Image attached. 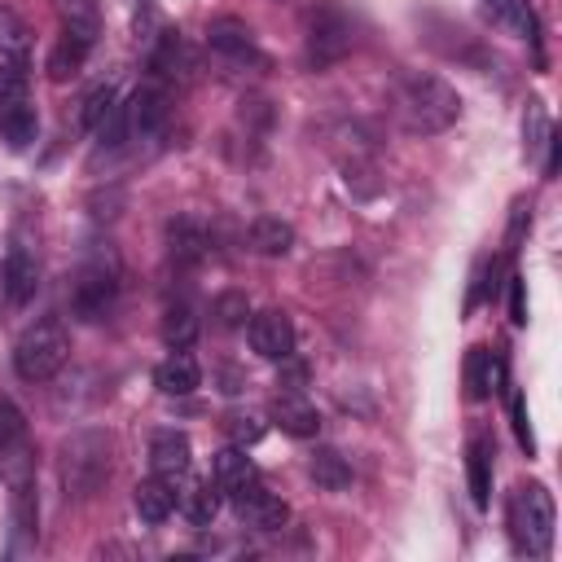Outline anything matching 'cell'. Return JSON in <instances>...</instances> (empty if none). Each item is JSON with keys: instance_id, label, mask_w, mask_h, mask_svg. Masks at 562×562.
<instances>
[{"instance_id": "1", "label": "cell", "mask_w": 562, "mask_h": 562, "mask_svg": "<svg viewBox=\"0 0 562 562\" xmlns=\"http://www.w3.org/2000/svg\"><path fill=\"white\" fill-rule=\"evenodd\" d=\"M395 110H400L404 132L435 136V132H448L461 119V97H457V88L448 79H439L430 70H413V75L400 79Z\"/></svg>"}, {"instance_id": "2", "label": "cell", "mask_w": 562, "mask_h": 562, "mask_svg": "<svg viewBox=\"0 0 562 562\" xmlns=\"http://www.w3.org/2000/svg\"><path fill=\"white\" fill-rule=\"evenodd\" d=\"M505 522H509V540H514L518 553H527V558H549L558 509H553V496H549L544 483H518V487L509 492Z\"/></svg>"}, {"instance_id": "3", "label": "cell", "mask_w": 562, "mask_h": 562, "mask_svg": "<svg viewBox=\"0 0 562 562\" xmlns=\"http://www.w3.org/2000/svg\"><path fill=\"white\" fill-rule=\"evenodd\" d=\"M70 356V334L57 316H44L35 325L22 329V338L13 342V369L22 382H48Z\"/></svg>"}, {"instance_id": "4", "label": "cell", "mask_w": 562, "mask_h": 562, "mask_svg": "<svg viewBox=\"0 0 562 562\" xmlns=\"http://www.w3.org/2000/svg\"><path fill=\"white\" fill-rule=\"evenodd\" d=\"M40 132V114L31 105V79L22 61H0V140L9 149H26Z\"/></svg>"}, {"instance_id": "5", "label": "cell", "mask_w": 562, "mask_h": 562, "mask_svg": "<svg viewBox=\"0 0 562 562\" xmlns=\"http://www.w3.org/2000/svg\"><path fill=\"white\" fill-rule=\"evenodd\" d=\"M356 44V18L347 13V4L338 0H321L307 18V66L312 70H329L334 61H342Z\"/></svg>"}, {"instance_id": "6", "label": "cell", "mask_w": 562, "mask_h": 562, "mask_svg": "<svg viewBox=\"0 0 562 562\" xmlns=\"http://www.w3.org/2000/svg\"><path fill=\"white\" fill-rule=\"evenodd\" d=\"M61 479H66V492L92 496L101 487V479H110V435H101V430L75 435L61 452Z\"/></svg>"}, {"instance_id": "7", "label": "cell", "mask_w": 562, "mask_h": 562, "mask_svg": "<svg viewBox=\"0 0 562 562\" xmlns=\"http://www.w3.org/2000/svg\"><path fill=\"white\" fill-rule=\"evenodd\" d=\"M114 299H119V263L110 255L83 259L79 272H75V285H70L75 316L79 321H101V316H110Z\"/></svg>"}, {"instance_id": "8", "label": "cell", "mask_w": 562, "mask_h": 562, "mask_svg": "<svg viewBox=\"0 0 562 562\" xmlns=\"http://www.w3.org/2000/svg\"><path fill=\"white\" fill-rule=\"evenodd\" d=\"M0 474L9 479V487L35 479L31 426H26V417H22V408L13 400H0Z\"/></svg>"}, {"instance_id": "9", "label": "cell", "mask_w": 562, "mask_h": 562, "mask_svg": "<svg viewBox=\"0 0 562 562\" xmlns=\"http://www.w3.org/2000/svg\"><path fill=\"white\" fill-rule=\"evenodd\" d=\"M206 48L220 57V61H228V66H268V57L259 53V44H255V31L241 22V18H215L211 26H206Z\"/></svg>"}, {"instance_id": "10", "label": "cell", "mask_w": 562, "mask_h": 562, "mask_svg": "<svg viewBox=\"0 0 562 562\" xmlns=\"http://www.w3.org/2000/svg\"><path fill=\"white\" fill-rule=\"evenodd\" d=\"M246 338H250V351L263 356V360H281V364H285V360L294 356V321H290V312H281V307L255 312L250 325H246Z\"/></svg>"}, {"instance_id": "11", "label": "cell", "mask_w": 562, "mask_h": 562, "mask_svg": "<svg viewBox=\"0 0 562 562\" xmlns=\"http://www.w3.org/2000/svg\"><path fill=\"white\" fill-rule=\"evenodd\" d=\"M233 509H237V518H241L246 527H255V531H281L285 518H290V505H285L277 492H268L259 479H250L246 487L233 492Z\"/></svg>"}, {"instance_id": "12", "label": "cell", "mask_w": 562, "mask_h": 562, "mask_svg": "<svg viewBox=\"0 0 562 562\" xmlns=\"http://www.w3.org/2000/svg\"><path fill=\"white\" fill-rule=\"evenodd\" d=\"M123 119H127V136L132 140H149L167 127L171 119V97L158 88V83H145L132 92V101L123 105Z\"/></svg>"}, {"instance_id": "13", "label": "cell", "mask_w": 562, "mask_h": 562, "mask_svg": "<svg viewBox=\"0 0 562 562\" xmlns=\"http://www.w3.org/2000/svg\"><path fill=\"white\" fill-rule=\"evenodd\" d=\"M189 452L193 448H189L184 430H154V439H149V470L158 479H167V483H180L189 474V461H193Z\"/></svg>"}, {"instance_id": "14", "label": "cell", "mask_w": 562, "mask_h": 562, "mask_svg": "<svg viewBox=\"0 0 562 562\" xmlns=\"http://www.w3.org/2000/svg\"><path fill=\"white\" fill-rule=\"evenodd\" d=\"M0 285H4V299H9L13 307H22V303L35 299V290H40V263H35V255H31L26 246H13V250L4 255Z\"/></svg>"}, {"instance_id": "15", "label": "cell", "mask_w": 562, "mask_h": 562, "mask_svg": "<svg viewBox=\"0 0 562 562\" xmlns=\"http://www.w3.org/2000/svg\"><path fill=\"white\" fill-rule=\"evenodd\" d=\"M501 386H505V360H501V351L470 347V356H465V395L470 400H487Z\"/></svg>"}, {"instance_id": "16", "label": "cell", "mask_w": 562, "mask_h": 562, "mask_svg": "<svg viewBox=\"0 0 562 562\" xmlns=\"http://www.w3.org/2000/svg\"><path fill=\"white\" fill-rule=\"evenodd\" d=\"M272 422H277L285 435H294V439H312V435L321 430V413H316L299 391H281V395L272 400Z\"/></svg>"}, {"instance_id": "17", "label": "cell", "mask_w": 562, "mask_h": 562, "mask_svg": "<svg viewBox=\"0 0 562 562\" xmlns=\"http://www.w3.org/2000/svg\"><path fill=\"white\" fill-rule=\"evenodd\" d=\"M57 9V22H61V35L79 40V44H97L101 35V4L97 0H53Z\"/></svg>"}, {"instance_id": "18", "label": "cell", "mask_w": 562, "mask_h": 562, "mask_svg": "<svg viewBox=\"0 0 562 562\" xmlns=\"http://www.w3.org/2000/svg\"><path fill=\"white\" fill-rule=\"evenodd\" d=\"M167 246H171V259H176V263H198V259L211 250V233H206L202 220L176 215V220L167 224Z\"/></svg>"}, {"instance_id": "19", "label": "cell", "mask_w": 562, "mask_h": 562, "mask_svg": "<svg viewBox=\"0 0 562 562\" xmlns=\"http://www.w3.org/2000/svg\"><path fill=\"white\" fill-rule=\"evenodd\" d=\"M198 382H202V369H198V360H193L189 351H171V356L154 369V386H158L162 395H193Z\"/></svg>"}, {"instance_id": "20", "label": "cell", "mask_w": 562, "mask_h": 562, "mask_svg": "<svg viewBox=\"0 0 562 562\" xmlns=\"http://www.w3.org/2000/svg\"><path fill=\"white\" fill-rule=\"evenodd\" d=\"M465 479H470V501L474 509H487L492 505V439H470V452H465Z\"/></svg>"}, {"instance_id": "21", "label": "cell", "mask_w": 562, "mask_h": 562, "mask_svg": "<svg viewBox=\"0 0 562 562\" xmlns=\"http://www.w3.org/2000/svg\"><path fill=\"white\" fill-rule=\"evenodd\" d=\"M132 505H136V514L145 522H167L171 509H176V483H167L158 474L154 479H140L136 492H132Z\"/></svg>"}, {"instance_id": "22", "label": "cell", "mask_w": 562, "mask_h": 562, "mask_svg": "<svg viewBox=\"0 0 562 562\" xmlns=\"http://www.w3.org/2000/svg\"><path fill=\"white\" fill-rule=\"evenodd\" d=\"M246 241H250L255 255L281 259V255H290V246H294V224H285V220H277V215H263V220L250 224Z\"/></svg>"}, {"instance_id": "23", "label": "cell", "mask_w": 562, "mask_h": 562, "mask_svg": "<svg viewBox=\"0 0 562 562\" xmlns=\"http://www.w3.org/2000/svg\"><path fill=\"white\" fill-rule=\"evenodd\" d=\"M176 505H180V514H184L189 522L206 527V522H215V514H220V483H215V479H198V483H189V487L176 496Z\"/></svg>"}, {"instance_id": "24", "label": "cell", "mask_w": 562, "mask_h": 562, "mask_svg": "<svg viewBox=\"0 0 562 562\" xmlns=\"http://www.w3.org/2000/svg\"><path fill=\"white\" fill-rule=\"evenodd\" d=\"M250 479H259V470H255V461L246 457V448L228 443V448L215 452V483H220V492H237V487H246Z\"/></svg>"}, {"instance_id": "25", "label": "cell", "mask_w": 562, "mask_h": 562, "mask_svg": "<svg viewBox=\"0 0 562 562\" xmlns=\"http://www.w3.org/2000/svg\"><path fill=\"white\" fill-rule=\"evenodd\" d=\"M149 66H154L158 75H184V70H193V53H189V44L180 40V31H162V35H158V44H154V53H149Z\"/></svg>"}, {"instance_id": "26", "label": "cell", "mask_w": 562, "mask_h": 562, "mask_svg": "<svg viewBox=\"0 0 562 562\" xmlns=\"http://www.w3.org/2000/svg\"><path fill=\"white\" fill-rule=\"evenodd\" d=\"M162 342L171 347V351H189L193 347V338H198V316H193V307L189 303H171L167 312H162Z\"/></svg>"}, {"instance_id": "27", "label": "cell", "mask_w": 562, "mask_h": 562, "mask_svg": "<svg viewBox=\"0 0 562 562\" xmlns=\"http://www.w3.org/2000/svg\"><path fill=\"white\" fill-rule=\"evenodd\" d=\"M26 57H31V31L13 9L0 4V61H22L26 66Z\"/></svg>"}, {"instance_id": "28", "label": "cell", "mask_w": 562, "mask_h": 562, "mask_svg": "<svg viewBox=\"0 0 562 562\" xmlns=\"http://www.w3.org/2000/svg\"><path fill=\"white\" fill-rule=\"evenodd\" d=\"M312 479H316V487H325V492H342V487L351 483V465H347L342 452L321 448V452L312 457Z\"/></svg>"}, {"instance_id": "29", "label": "cell", "mask_w": 562, "mask_h": 562, "mask_svg": "<svg viewBox=\"0 0 562 562\" xmlns=\"http://www.w3.org/2000/svg\"><path fill=\"white\" fill-rule=\"evenodd\" d=\"M83 57H88V44L61 35L57 48L48 53V79H57V83H61V79H75V75L83 70Z\"/></svg>"}, {"instance_id": "30", "label": "cell", "mask_w": 562, "mask_h": 562, "mask_svg": "<svg viewBox=\"0 0 562 562\" xmlns=\"http://www.w3.org/2000/svg\"><path fill=\"white\" fill-rule=\"evenodd\" d=\"M492 22L514 31V35H531L536 40V13L527 0H492Z\"/></svg>"}, {"instance_id": "31", "label": "cell", "mask_w": 562, "mask_h": 562, "mask_svg": "<svg viewBox=\"0 0 562 562\" xmlns=\"http://www.w3.org/2000/svg\"><path fill=\"white\" fill-rule=\"evenodd\" d=\"M224 435H228V443L250 448V443L263 439V417L250 413V408H233V413H224Z\"/></svg>"}, {"instance_id": "32", "label": "cell", "mask_w": 562, "mask_h": 562, "mask_svg": "<svg viewBox=\"0 0 562 562\" xmlns=\"http://www.w3.org/2000/svg\"><path fill=\"white\" fill-rule=\"evenodd\" d=\"M549 114H544V101H527V119H522V149H527V158H536L540 154V145L549 140Z\"/></svg>"}, {"instance_id": "33", "label": "cell", "mask_w": 562, "mask_h": 562, "mask_svg": "<svg viewBox=\"0 0 562 562\" xmlns=\"http://www.w3.org/2000/svg\"><path fill=\"white\" fill-rule=\"evenodd\" d=\"M211 316H215L220 329H237V325H246V316H250V299H246L241 290H224V294L211 303Z\"/></svg>"}, {"instance_id": "34", "label": "cell", "mask_w": 562, "mask_h": 562, "mask_svg": "<svg viewBox=\"0 0 562 562\" xmlns=\"http://www.w3.org/2000/svg\"><path fill=\"white\" fill-rule=\"evenodd\" d=\"M114 105H119V97H114V88H110V83H101V88H92V92L83 97V110H79V123H83V127H97V123H101V119H105V114H110Z\"/></svg>"}, {"instance_id": "35", "label": "cell", "mask_w": 562, "mask_h": 562, "mask_svg": "<svg viewBox=\"0 0 562 562\" xmlns=\"http://www.w3.org/2000/svg\"><path fill=\"white\" fill-rule=\"evenodd\" d=\"M509 422H514V435H518V443L527 448V457L536 452V435H531V417H527V400L514 391L509 395Z\"/></svg>"}, {"instance_id": "36", "label": "cell", "mask_w": 562, "mask_h": 562, "mask_svg": "<svg viewBox=\"0 0 562 562\" xmlns=\"http://www.w3.org/2000/svg\"><path fill=\"white\" fill-rule=\"evenodd\" d=\"M509 321L527 325V294H522V277H509Z\"/></svg>"}]
</instances>
